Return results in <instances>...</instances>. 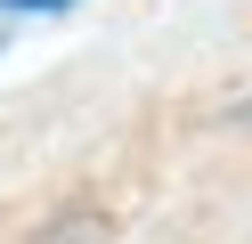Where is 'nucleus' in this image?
Masks as SVG:
<instances>
[{
    "label": "nucleus",
    "instance_id": "obj_1",
    "mask_svg": "<svg viewBox=\"0 0 252 244\" xmlns=\"http://www.w3.org/2000/svg\"><path fill=\"white\" fill-rule=\"evenodd\" d=\"M8 8H73V0H8Z\"/></svg>",
    "mask_w": 252,
    "mask_h": 244
}]
</instances>
